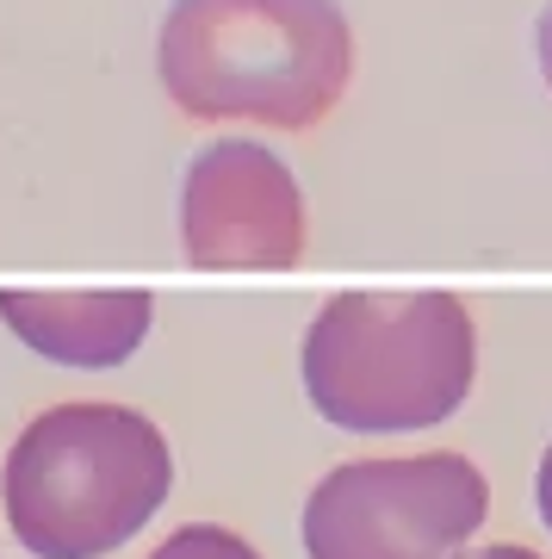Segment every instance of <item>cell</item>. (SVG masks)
<instances>
[{"label":"cell","mask_w":552,"mask_h":559,"mask_svg":"<svg viewBox=\"0 0 552 559\" xmlns=\"http://www.w3.org/2000/svg\"><path fill=\"white\" fill-rule=\"evenodd\" d=\"M156 75L199 124L311 131L355 81V25L336 0H175Z\"/></svg>","instance_id":"obj_1"},{"label":"cell","mask_w":552,"mask_h":559,"mask_svg":"<svg viewBox=\"0 0 552 559\" xmlns=\"http://www.w3.org/2000/svg\"><path fill=\"white\" fill-rule=\"evenodd\" d=\"M175 491V454L131 404H50L0 466V510L32 559H106L137 540Z\"/></svg>","instance_id":"obj_2"},{"label":"cell","mask_w":552,"mask_h":559,"mask_svg":"<svg viewBox=\"0 0 552 559\" xmlns=\"http://www.w3.org/2000/svg\"><path fill=\"white\" fill-rule=\"evenodd\" d=\"M304 187L255 138H217L180 180V249L212 274H279L304 261Z\"/></svg>","instance_id":"obj_5"},{"label":"cell","mask_w":552,"mask_h":559,"mask_svg":"<svg viewBox=\"0 0 552 559\" xmlns=\"http://www.w3.org/2000/svg\"><path fill=\"white\" fill-rule=\"evenodd\" d=\"M454 559H540L533 547H515V540H496V547H459Z\"/></svg>","instance_id":"obj_9"},{"label":"cell","mask_w":552,"mask_h":559,"mask_svg":"<svg viewBox=\"0 0 552 559\" xmlns=\"http://www.w3.org/2000/svg\"><path fill=\"white\" fill-rule=\"evenodd\" d=\"M533 50H540V75H547V87H552V0H547V13H540V32H533Z\"/></svg>","instance_id":"obj_10"},{"label":"cell","mask_w":552,"mask_h":559,"mask_svg":"<svg viewBox=\"0 0 552 559\" xmlns=\"http://www.w3.org/2000/svg\"><path fill=\"white\" fill-rule=\"evenodd\" d=\"M0 323L57 367H124L149 342L156 299L112 286V293H0Z\"/></svg>","instance_id":"obj_6"},{"label":"cell","mask_w":552,"mask_h":559,"mask_svg":"<svg viewBox=\"0 0 552 559\" xmlns=\"http://www.w3.org/2000/svg\"><path fill=\"white\" fill-rule=\"evenodd\" d=\"M533 503H540V522L552 528V441H547V454H540V473H533Z\"/></svg>","instance_id":"obj_8"},{"label":"cell","mask_w":552,"mask_h":559,"mask_svg":"<svg viewBox=\"0 0 552 559\" xmlns=\"http://www.w3.org/2000/svg\"><path fill=\"white\" fill-rule=\"evenodd\" d=\"M149 559H261L237 528H217V522H187L175 535L149 547Z\"/></svg>","instance_id":"obj_7"},{"label":"cell","mask_w":552,"mask_h":559,"mask_svg":"<svg viewBox=\"0 0 552 559\" xmlns=\"http://www.w3.org/2000/svg\"><path fill=\"white\" fill-rule=\"evenodd\" d=\"M304 399L348 436H410L472 399L478 323L454 293H336L298 348Z\"/></svg>","instance_id":"obj_3"},{"label":"cell","mask_w":552,"mask_h":559,"mask_svg":"<svg viewBox=\"0 0 552 559\" xmlns=\"http://www.w3.org/2000/svg\"><path fill=\"white\" fill-rule=\"evenodd\" d=\"M491 516V485L466 454L348 460L304 498V559H454Z\"/></svg>","instance_id":"obj_4"}]
</instances>
